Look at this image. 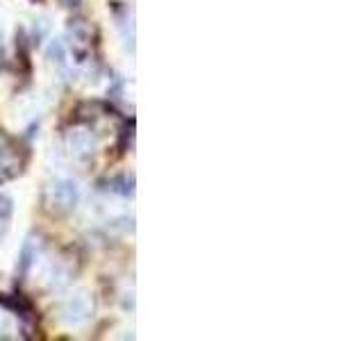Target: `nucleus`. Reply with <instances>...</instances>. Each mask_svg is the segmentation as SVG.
<instances>
[{"label":"nucleus","mask_w":364,"mask_h":341,"mask_svg":"<svg viewBox=\"0 0 364 341\" xmlns=\"http://www.w3.org/2000/svg\"><path fill=\"white\" fill-rule=\"evenodd\" d=\"M77 200H80V193H77L75 182H71V180H57L53 185L46 187V191H43L46 210L55 216L71 214L77 207Z\"/></svg>","instance_id":"obj_1"},{"label":"nucleus","mask_w":364,"mask_h":341,"mask_svg":"<svg viewBox=\"0 0 364 341\" xmlns=\"http://www.w3.org/2000/svg\"><path fill=\"white\" fill-rule=\"evenodd\" d=\"M91 314H94V303H91V298L87 293L71 296V298H68L62 307V318L66 323H73V325L89 321Z\"/></svg>","instance_id":"obj_2"},{"label":"nucleus","mask_w":364,"mask_h":341,"mask_svg":"<svg viewBox=\"0 0 364 341\" xmlns=\"http://www.w3.org/2000/svg\"><path fill=\"white\" fill-rule=\"evenodd\" d=\"M68 39H71V48L77 57H85L91 50V39H94V28L82 18H73L68 26Z\"/></svg>","instance_id":"obj_3"},{"label":"nucleus","mask_w":364,"mask_h":341,"mask_svg":"<svg viewBox=\"0 0 364 341\" xmlns=\"http://www.w3.org/2000/svg\"><path fill=\"white\" fill-rule=\"evenodd\" d=\"M23 170V157L16 151V144L11 141L9 146H5L0 151V185L11 178H16Z\"/></svg>","instance_id":"obj_4"},{"label":"nucleus","mask_w":364,"mask_h":341,"mask_svg":"<svg viewBox=\"0 0 364 341\" xmlns=\"http://www.w3.org/2000/svg\"><path fill=\"white\" fill-rule=\"evenodd\" d=\"M68 144H71V148H73V155L75 157H89L91 153H94V141H91V136L89 134H85V132H73V136L68 139Z\"/></svg>","instance_id":"obj_5"},{"label":"nucleus","mask_w":364,"mask_h":341,"mask_svg":"<svg viewBox=\"0 0 364 341\" xmlns=\"http://www.w3.org/2000/svg\"><path fill=\"white\" fill-rule=\"evenodd\" d=\"M11 212H14V202L5 193H0V221H9Z\"/></svg>","instance_id":"obj_6"},{"label":"nucleus","mask_w":364,"mask_h":341,"mask_svg":"<svg viewBox=\"0 0 364 341\" xmlns=\"http://www.w3.org/2000/svg\"><path fill=\"white\" fill-rule=\"evenodd\" d=\"M48 57H50L53 62H57V64H64V45H62V41H53L50 43Z\"/></svg>","instance_id":"obj_7"},{"label":"nucleus","mask_w":364,"mask_h":341,"mask_svg":"<svg viewBox=\"0 0 364 341\" xmlns=\"http://www.w3.org/2000/svg\"><path fill=\"white\" fill-rule=\"evenodd\" d=\"M62 3H64L66 7H73V5L77 3V0H62Z\"/></svg>","instance_id":"obj_8"}]
</instances>
